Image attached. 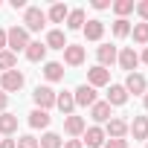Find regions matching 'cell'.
<instances>
[{
  "label": "cell",
  "instance_id": "cell-1",
  "mask_svg": "<svg viewBox=\"0 0 148 148\" xmlns=\"http://www.w3.org/2000/svg\"><path fill=\"white\" fill-rule=\"evenodd\" d=\"M26 47H29V32L23 29V26H12V29H6V49L9 52H26Z\"/></svg>",
  "mask_w": 148,
  "mask_h": 148
},
{
  "label": "cell",
  "instance_id": "cell-2",
  "mask_svg": "<svg viewBox=\"0 0 148 148\" xmlns=\"http://www.w3.org/2000/svg\"><path fill=\"white\" fill-rule=\"evenodd\" d=\"M44 26H47V12L41 6H26V12H23V29L26 32H41Z\"/></svg>",
  "mask_w": 148,
  "mask_h": 148
},
{
  "label": "cell",
  "instance_id": "cell-3",
  "mask_svg": "<svg viewBox=\"0 0 148 148\" xmlns=\"http://www.w3.org/2000/svg\"><path fill=\"white\" fill-rule=\"evenodd\" d=\"M23 82H26V79H23L21 70H9V73L0 76V90H3L6 96H9V93H18V90L23 87Z\"/></svg>",
  "mask_w": 148,
  "mask_h": 148
},
{
  "label": "cell",
  "instance_id": "cell-4",
  "mask_svg": "<svg viewBox=\"0 0 148 148\" xmlns=\"http://www.w3.org/2000/svg\"><path fill=\"white\" fill-rule=\"evenodd\" d=\"M32 99H35V108H38V110H49V108H55V90H52L49 84H38L35 93H32Z\"/></svg>",
  "mask_w": 148,
  "mask_h": 148
},
{
  "label": "cell",
  "instance_id": "cell-5",
  "mask_svg": "<svg viewBox=\"0 0 148 148\" xmlns=\"http://www.w3.org/2000/svg\"><path fill=\"white\" fill-rule=\"evenodd\" d=\"M73 99H76V108H93L99 99H96V90L90 84H79L73 90Z\"/></svg>",
  "mask_w": 148,
  "mask_h": 148
},
{
  "label": "cell",
  "instance_id": "cell-6",
  "mask_svg": "<svg viewBox=\"0 0 148 148\" xmlns=\"http://www.w3.org/2000/svg\"><path fill=\"white\" fill-rule=\"evenodd\" d=\"M122 87L128 90V96H131V93H134V96H145L148 82H145L142 73H128V79H125V84H122Z\"/></svg>",
  "mask_w": 148,
  "mask_h": 148
},
{
  "label": "cell",
  "instance_id": "cell-7",
  "mask_svg": "<svg viewBox=\"0 0 148 148\" xmlns=\"http://www.w3.org/2000/svg\"><path fill=\"white\" fill-rule=\"evenodd\" d=\"M116 61H119V67H122V70H128V73H136V67H139V52H136L134 47H122Z\"/></svg>",
  "mask_w": 148,
  "mask_h": 148
},
{
  "label": "cell",
  "instance_id": "cell-8",
  "mask_svg": "<svg viewBox=\"0 0 148 148\" xmlns=\"http://www.w3.org/2000/svg\"><path fill=\"white\" fill-rule=\"evenodd\" d=\"M105 136H108V139H125V136H128V122L119 119V116L108 119V122H105Z\"/></svg>",
  "mask_w": 148,
  "mask_h": 148
},
{
  "label": "cell",
  "instance_id": "cell-9",
  "mask_svg": "<svg viewBox=\"0 0 148 148\" xmlns=\"http://www.w3.org/2000/svg\"><path fill=\"white\" fill-rule=\"evenodd\" d=\"M84 139H82V145H87V148H102L105 145V128H99V125H90V128H84V134H82Z\"/></svg>",
  "mask_w": 148,
  "mask_h": 148
},
{
  "label": "cell",
  "instance_id": "cell-10",
  "mask_svg": "<svg viewBox=\"0 0 148 148\" xmlns=\"http://www.w3.org/2000/svg\"><path fill=\"white\" fill-rule=\"evenodd\" d=\"M84 128H87L84 116H76V113H70V116H64V134H67V136H73V139H79V136L84 134Z\"/></svg>",
  "mask_w": 148,
  "mask_h": 148
},
{
  "label": "cell",
  "instance_id": "cell-11",
  "mask_svg": "<svg viewBox=\"0 0 148 148\" xmlns=\"http://www.w3.org/2000/svg\"><path fill=\"white\" fill-rule=\"evenodd\" d=\"M128 134L139 142H148V116H134L128 122Z\"/></svg>",
  "mask_w": 148,
  "mask_h": 148
},
{
  "label": "cell",
  "instance_id": "cell-12",
  "mask_svg": "<svg viewBox=\"0 0 148 148\" xmlns=\"http://www.w3.org/2000/svg\"><path fill=\"white\" fill-rule=\"evenodd\" d=\"M64 64L67 67H82L84 64V47L82 44H67L64 47Z\"/></svg>",
  "mask_w": 148,
  "mask_h": 148
},
{
  "label": "cell",
  "instance_id": "cell-13",
  "mask_svg": "<svg viewBox=\"0 0 148 148\" xmlns=\"http://www.w3.org/2000/svg\"><path fill=\"white\" fill-rule=\"evenodd\" d=\"M87 84L96 90V87H105V84H110V70H105V67H90L87 70Z\"/></svg>",
  "mask_w": 148,
  "mask_h": 148
},
{
  "label": "cell",
  "instance_id": "cell-14",
  "mask_svg": "<svg viewBox=\"0 0 148 148\" xmlns=\"http://www.w3.org/2000/svg\"><path fill=\"white\" fill-rule=\"evenodd\" d=\"M116 58H119V49L116 47H110V44H102L99 49H96V61H99V67H110V64H116Z\"/></svg>",
  "mask_w": 148,
  "mask_h": 148
},
{
  "label": "cell",
  "instance_id": "cell-15",
  "mask_svg": "<svg viewBox=\"0 0 148 148\" xmlns=\"http://www.w3.org/2000/svg\"><path fill=\"white\" fill-rule=\"evenodd\" d=\"M82 32H84V38H87V41H102V35H105V21L90 18V21L82 26Z\"/></svg>",
  "mask_w": 148,
  "mask_h": 148
},
{
  "label": "cell",
  "instance_id": "cell-16",
  "mask_svg": "<svg viewBox=\"0 0 148 148\" xmlns=\"http://www.w3.org/2000/svg\"><path fill=\"white\" fill-rule=\"evenodd\" d=\"M110 108H122L125 102H128V90L122 87V84H110L108 87V99H105Z\"/></svg>",
  "mask_w": 148,
  "mask_h": 148
},
{
  "label": "cell",
  "instance_id": "cell-17",
  "mask_svg": "<svg viewBox=\"0 0 148 148\" xmlns=\"http://www.w3.org/2000/svg\"><path fill=\"white\" fill-rule=\"evenodd\" d=\"M26 61H32V64H38V61H44L47 58V44H41V41H29V47H26Z\"/></svg>",
  "mask_w": 148,
  "mask_h": 148
},
{
  "label": "cell",
  "instance_id": "cell-18",
  "mask_svg": "<svg viewBox=\"0 0 148 148\" xmlns=\"http://www.w3.org/2000/svg\"><path fill=\"white\" fill-rule=\"evenodd\" d=\"M41 73H44L47 82H61V79H64V64H61V61H47Z\"/></svg>",
  "mask_w": 148,
  "mask_h": 148
},
{
  "label": "cell",
  "instance_id": "cell-19",
  "mask_svg": "<svg viewBox=\"0 0 148 148\" xmlns=\"http://www.w3.org/2000/svg\"><path fill=\"white\" fill-rule=\"evenodd\" d=\"M55 108L64 113V116H70L73 110H76V99H73V93H55Z\"/></svg>",
  "mask_w": 148,
  "mask_h": 148
},
{
  "label": "cell",
  "instance_id": "cell-20",
  "mask_svg": "<svg viewBox=\"0 0 148 148\" xmlns=\"http://www.w3.org/2000/svg\"><path fill=\"white\" fill-rule=\"evenodd\" d=\"M90 116H93V122H108V119H113V108L108 102H96L90 108Z\"/></svg>",
  "mask_w": 148,
  "mask_h": 148
},
{
  "label": "cell",
  "instance_id": "cell-21",
  "mask_svg": "<svg viewBox=\"0 0 148 148\" xmlns=\"http://www.w3.org/2000/svg\"><path fill=\"white\" fill-rule=\"evenodd\" d=\"M67 29H73V32H76V29H82L84 23H87V15H84V9H70V15H67Z\"/></svg>",
  "mask_w": 148,
  "mask_h": 148
},
{
  "label": "cell",
  "instance_id": "cell-22",
  "mask_svg": "<svg viewBox=\"0 0 148 148\" xmlns=\"http://www.w3.org/2000/svg\"><path fill=\"white\" fill-rule=\"evenodd\" d=\"M15 131H18V116L9 113V110L0 113V134H3V136H12Z\"/></svg>",
  "mask_w": 148,
  "mask_h": 148
},
{
  "label": "cell",
  "instance_id": "cell-23",
  "mask_svg": "<svg viewBox=\"0 0 148 148\" xmlns=\"http://www.w3.org/2000/svg\"><path fill=\"white\" fill-rule=\"evenodd\" d=\"M67 15H70V9H67L64 3H52L49 12H47V21H49V23H64Z\"/></svg>",
  "mask_w": 148,
  "mask_h": 148
},
{
  "label": "cell",
  "instance_id": "cell-24",
  "mask_svg": "<svg viewBox=\"0 0 148 148\" xmlns=\"http://www.w3.org/2000/svg\"><path fill=\"white\" fill-rule=\"evenodd\" d=\"M44 44H47V49H64V47H67V38H64L61 29H49Z\"/></svg>",
  "mask_w": 148,
  "mask_h": 148
},
{
  "label": "cell",
  "instance_id": "cell-25",
  "mask_svg": "<svg viewBox=\"0 0 148 148\" xmlns=\"http://www.w3.org/2000/svg\"><path fill=\"white\" fill-rule=\"evenodd\" d=\"M49 119H52L49 110H38V108H35V110L29 113V128H35V131H38V128H49Z\"/></svg>",
  "mask_w": 148,
  "mask_h": 148
},
{
  "label": "cell",
  "instance_id": "cell-26",
  "mask_svg": "<svg viewBox=\"0 0 148 148\" xmlns=\"http://www.w3.org/2000/svg\"><path fill=\"white\" fill-rule=\"evenodd\" d=\"M131 35H134V44L148 47V23H134L131 26Z\"/></svg>",
  "mask_w": 148,
  "mask_h": 148
},
{
  "label": "cell",
  "instance_id": "cell-27",
  "mask_svg": "<svg viewBox=\"0 0 148 148\" xmlns=\"http://www.w3.org/2000/svg\"><path fill=\"white\" fill-rule=\"evenodd\" d=\"M64 145V139L55 134V131H47L41 139H38V148H61Z\"/></svg>",
  "mask_w": 148,
  "mask_h": 148
},
{
  "label": "cell",
  "instance_id": "cell-28",
  "mask_svg": "<svg viewBox=\"0 0 148 148\" xmlns=\"http://www.w3.org/2000/svg\"><path fill=\"white\" fill-rule=\"evenodd\" d=\"M134 0H113V3H110V9L116 12V18H128L131 12H134Z\"/></svg>",
  "mask_w": 148,
  "mask_h": 148
},
{
  "label": "cell",
  "instance_id": "cell-29",
  "mask_svg": "<svg viewBox=\"0 0 148 148\" xmlns=\"http://www.w3.org/2000/svg\"><path fill=\"white\" fill-rule=\"evenodd\" d=\"M15 67H18V55L9 52V49H3V52H0V70L9 73V70H15Z\"/></svg>",
  "mask_w": 148,
  "mask_h": 148
},
{
  "label": "cell",
  "instance_id": "cell-30",
  "mask_svg": "<svg viewBox=\"0 0 148 148\" xmlns=\"http://www.w3.org/2000/svg\"><path fill=\"white\" fill-rule=\"evenodd\" d=\"M113 35L116 38H128L131 35V21L128 18H116L113 21Z\"/></svg>",
  "mask_w": 148,
  "mask_h": 148
},
{
  "label": "cell",
  "instance_id": "cell-31",
  "mask_svg": "<svg viewBox=\"0 0 148 148\" xmlns=\"http://www.w3.org/2000/svg\"><path fill=\"white\" fill-rule=\"evenodd\" d=\"M15 142H18V148H38V139H35L32 134H23V136H18Z\"/></svg>",
  "mask_w": 148,
  "mask_h": 148
},
{
  "label": "cell",
  "instance_id": "cell-32",
  "mask_svg": "<svg viewBox=\"0 0 148 148\" xmlns=\"http://www.w3.org/2000/svg\"><path fill=\"white\" fill-rule=\"evenodd\" d=\"M134 9H136V15L142 18V23H148V0H139Z\"/></svg>",
  "mask_w": 148,
  "mask_h": 148
},
{
  "label": "cell",
  "instance_id": "cell-33",
  "mask_svg": "<svg viewBox=\"0 0 148 148\" xmlns=\"http://www.w3.org/2000/svg\"><path fill=\"white\" fill-rule=\"evenodd\" d=\"M105 148H128V139H105Z\"/></svg>",
  "mask_w": 148,
  "mask_h": 148
},
{
  "label": "cell",
  "instance_id": "cell-34",
  "mask_svg": "<svg viewBox=\"0 0 148 148\" xmlns=\"http://www.w3.org/2000/svg\"><path fill=\"white\" fill-rule=\"evenodd\" d=\"M93 9H96V12H105V9H110V0H93Z\"/></svg>",
  "mask_w": 148,
  "mask_h": 148
},
{
  "label": "cell",
  "instance_id": "cell-35",
  "mask_svg": "<svg viewBox=\"0 0 148 148\" xmlns=\"http://www.w3.org/2000/svg\"><path fill=\"white\" fill-rule=\"evenodd\" d=\"M6 108H9V96L0 90V113H6Z\"/></svg>",
  "mask_w": 148,
  "mask_h": 148
},
{
  "label": "cell",
  "instance_id": "cell-36",
  "mask_svg": "<svg viewBox=\"0 0 148 148\" xmlns=\"http://www.w3.org/2000/svg\"><path fill=\"white\" fill-rule=\"evenodd\" d=\"M61 148H82V139H67Z\"/></svg>",
  "mask_w": 148,
  "mask_h": 148
},
{
  "label": "cell",
  "instance_id": "cell-37",
  "mask_svg": "<svg viewBox=\"0 0 148 148\" xmlns=\"http://www.w3.org/2000/svg\"><path fill=\"white\" fill-rule=\"evenodd\" d=\"M12 9H15V12H18V9L26 12V0H12Z\"/></svg>",
  "mask_w": 148,
  "mask_h": 148
},
{
  "label": "cell",
  "instance_id": "cell-38",
  "mask_svg": "<svg viewBox=\"0 0 148 148\" xmlns=\"http://www.w3.org/2000/svg\"><path fill=\"white\" fill-rule=\"evenodd\" d=\"M0 148H18L15 139H0Z\"/></svg>",
  "mask_w": 148,
  "mask_h": 148
},
{
  "label": "cell",
  "instance_id": "cell-39",
  "mask_svg": "<svg viewBox=\"0 0 148 148\" xmlns=\"http://www.w3.org/2000/svg\"><path fill=\"white\" fill-rule=\"evenodd\" d=\"M6 49V29H0V52Z\"/></svg>",
  "mask_w": 148,
  "mask_h": 148
},
{
  "label": "cell",
  "instance_id": "cell-40",
  "mask_svg": "<svg viewBox=\"0 0 148 148\" xmlns=\"http://www.w3.org/2000/svg\"><path fill=\"white\" fill-rule=\"evenodd\" d=\"M139 61H142V64H148V47L142 49V55H139Z\"/></svg>",
  "mask_w": 148,
  "mask_h": 148
},
{
  "label": "cell",
  "instance_id": "cell-41",
  "mask_svg": "<svg viewBox=\"0 0 148 148\" xmlns=\"http://www.w3.org/2000/svg\"><path fill=\"white\" fill-rule=\"evenodd\" d=\"M142 105H145V110H148V90H145V96H142Z\"/></svg>",
  "mask_w": 148,
  "mask_h": 148
},
{
  "label": "cell",
  "instance_id": "cell-42",
  "mask_svg": "<svg viewBox=\"0 0 148 148\" xmlns=\"http://www.w3.org/2000/svg\"><path fill=\"white\" fill-rule=\"evenodd\" d=\"M145 148H148V142H145Z\"/></svg>",
  "mask_w": 148,
  "mask_h": 148
}]
</instances>
